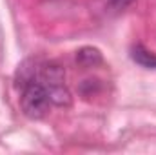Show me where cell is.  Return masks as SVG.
I'll use <instances>...</instances> for the list:
<instances>
[{
  "instance_id": "1",
  "label": "cell",
  "mask_w": 156,
  "mask_h": 155,
  "mask_svg": "<svg viewBox=\"0 0 156 155\" xmlns=\"http://www.w3.org/2000/svg\"><path fill=\"white\" fill-rule=\"evenodd\" d=\"M37 78L44 84L51 104L55 106H69L71 104V93L66 86V75L64 70L58 64H40L37 70Z\"/></svg>"
},
{
  "instance_id": "2",
  "label": "cell",
  "mask_w": 156,
  "mask_h": 155,
  "mask_svg": "<svg viewBox=\"0 0 156 155\" xmlns=\"http://www.w3.org/2000/svg\"><path fill=\"white\" fill-rule=\"evenodd\" d=\"M22 89V97H20V104H22V112L29 119H42L49 112L51 100L49 95L44 88V84L38 78H31L29 82L20 86Z\"/></svg>"
},
{
  "instance_id": "3",
  "label": "cell",
  "mask_w": 156,
  "mask_h": 155,
  "mask_svg": "<svg viewBox=\"0 0 156 155\" xmlns=\"http://www.w3.org/2000/svg\"><path fill=\"white\" fill-rule=\"evenodd\" d=\"M131 57L136 64H140L142 68H147V70H156V55L151 53L147 47H144L142 44H136L133 46L131 49Z\"/></svg>"
},
{
  "instance_id": "4",
  "label": "cell",
  "mask_w": 156,
  "mask_h": 155,
  "mask_svg": "<svg viewBox=\"0 0 156 155\" xmlns=\"http://www.w3.org/2000/svg\"><path fill=\"white\" fill-rule=\"evenodd\" d=\"M76 62L82 68H94L98 64H102V55L96 47H82L76 53Z\"/></svg>"
},
{
  "instance_id": "5",
  "label": "cell",
  "mask_w": 156,
  "mask_h": 155,
  "mask_svg": "<svg viewBox=\"0 0 156 155\" xmlns=\"http://www.w3.org/2000/svg\"><path fill=\"white\" fill-rule=\"evenodd\" d=\"M134 0H109V7L113 11H123L125 7H129Z\"/></svg>"
}]
</instances>
